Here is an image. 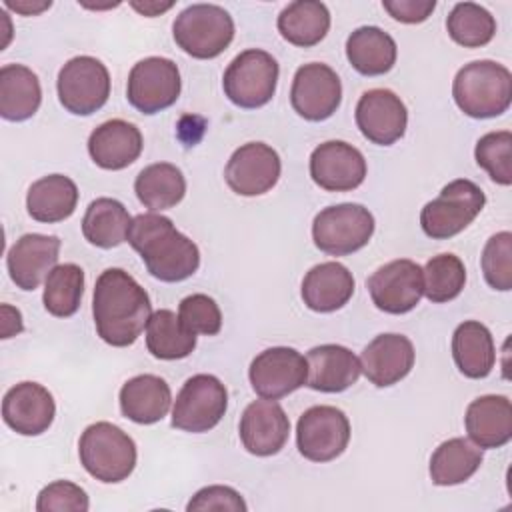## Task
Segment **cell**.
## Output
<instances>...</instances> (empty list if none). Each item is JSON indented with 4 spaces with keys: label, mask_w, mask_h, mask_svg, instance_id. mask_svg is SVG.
I'll return each instance as SVG.
<instances>
[{
    "label": "cell",
    "mask_w": 512,
    "mask_h": 512,
    "mask_svg": "<svg viewBox=\"0 0 512 512\" xmlns=\"http://www.w3.org/2000/svg\"><path fill=\"white\" fill-rule=\"evenodd\" d=\"M146 346L154 358L180 360L196 348V334L182 324L176 312L160 308L146 324Z\"/></svg>",
    "instance_id": "36"
},
{
    "label": "cell",
    "mask_w": 512,
    "mask_h": 512,
    "mask_svg": "<svg viewBox=\"0 0 512 512\" xmlns=\"http://www.w3.org/2000/svg\"><path fill=\"white\" fill-rule=\"evenodd\" d=\"M8 8H12V10H16L18 14H24V16H34V14H40L42 10H46V8H50L52 6V2L48 0V2H12V0H6L4 2Z\"/></svg>",
    "instance_id": "47"
},
{
    "label": "cell",
    "mask_w": 512,
    "mask_h": 512,
    "mask_svg": "<svg viewBox=\"0 0 512 512\" xmlns=\"http://www.w3.org/2000/svg\"><path fill=\"white\" fill-rule=\"evenodd\" d=\"M476 164L502 186L512 184V132L498 130L484 134L474 148Z\"/></svg>",
    "instance_id": "40"
},
{
    "label": "cell",
    "mask_w": 512,
    "mask_h": 512,
    "mask_svg": "<svg viewBox=\"0 0 512 512\" xmlns=\"http://www.w3.org/2000/svg\"><path fill=\"white\" fill-rule=\"evenodd\" d=\"M92 316L98 336L116 348L136 342L152 316L146 290L122 268L104 270L94 284Z\"/></svg>",
    "instance_id": "1"
},
{
    "label": "cell",
    "mask_w": 512,
    "mask_h": 512,
    "mask_svg": "<svg viewBox=\"0 0 512 512\" xmlns=\"http://www.w3.org/2000/svg\"><path fill=\"white\" fill-rule=\"evenodd\" d=\"M60 238L48 234L20 236L6 256L12 282L22 290H36L58 266Z\"/></svg>",
    "instance_id": "21"
},
{
    "label": "cell",
    "mask_w": 512,
    "mask_h": 512,
    "mask_svg": "<svg viewBox=\"0 0 512 512\" xmlns=\"http://www.w3.org/2000/svg\"><path fill=\"white\" fill-rule=\"evenodd\" d=\"M374 234V216L362 204H336L320 210L312 222L316 248L330 256H346L364 248Z\"/></svg>",
    "instance_id": "8"
},
{
    "label": "cell",
    "mask_w": 512,
    "mask_h": 512,
    "mask_svg": "<svg viewBox=\"0 0 512 512\" xmlns=\"http://www.w3.org/2000/svg\"><path fill=\"white\" fill-rule=\"evenodd\" d=\"M486 196L478 184L466 178L448 182L438 198L420 212V226L426 236L446 240L460 234L482 212Z\"/></svg>",
    "instance_id": "6"
},
{
    "label": "cell",
    "mask_w": 512,
    "mask_h": 512,
    "mask_svg": "<svg viewBox=\"0 0 512 512\" xmlns=\"http://www.w3.org/2000/svg\"><path fill=\"white\" fill-rule=\"evenodd\" d=\"M414 346L402 334H380L360 354L364 376L378 388L392 386L406 378L414 366Z\"/></svg>",
    "instance_id": "22"
},
{
    "label": "cell",
    "mask_w": 512,
    "mask_h": 512,
    "mask_svg": "<svg viewBox=\"0 0 512 512\" xmlns=\"http://www.w3.org/2000/svg\"><path fill=\"white\" fill-rule=\"evenodd\" d=\"M172 34L178 48L186 54L198 60H210L230 46L234 20L218 4H192L176 16Z\"/></svg>",
    "instance_id": "5"
},
{
    "label": "cell",
    "mask_w": 512,
    "mask_h": 512,
    "mask_svg": "<svg viewBox=\"0 0 512 512\" xmlns=\"http://www.w3.org/2000/svg\"><path fill=\"white\" fill-rule=\"evenodd\" d=\"M282 162L278 152L264 142H248L230 156L224 178L240 196H260L272 190L280 178Z\"/></svg>",
    "instance_id": "16"
},
{
    "label": "cell",
    "mask_w": 512,
    "mask_h": 512,
    "mask_svg": "<svg viewBox=\"0 0 512 512\" xmlns=\"http://www.w3.org/2000/svg\"><path fill=\"white\" fill-rule=\"evenodd\" d=\"M356 124L366 140L390 146L406 132L408 110L400 96L386 88H374L360 96L356 104Z\"/></svg>",
    "instance_id": "18"
},
{
    "label": "cell",
    "mask_w": 512,
    "mask_h": 512,
    "mask_svg": "<svg viewBox=\"0 0 512 512\" xmlns=\"http://www.w3.org/2000/svg\"><path fill=\"white\" fill-rule=\"evenodd\" d=\"M310 176L328 192H350L366 178V160L362 152L342 140H328L310 154Z\"/></svg>",
    "instance_id": "17"
},
{
    "label": "cell",
    "mask_w": 512,
    "mask_h": 512,
    "mask_svg": "<svg viewBox=\"0 0 512 512\" xmlns=\"http://www.w3.org/2000/svg\"><path fill=\"white\" fill-rule=\"evenodd\" d=\"M132 218L122 202L114 198H96L88 204L82 218L84 238L98 248H114L128 238Z\"/></svg>",
    "instance_id": "34"
},
{
    "label": "cell",
    "mask_w": 512,
    "mask_h": 512,
    "mask_svg": "<svg viewBox=\"0 0 512 512\" xmlns=\"http://www.w3.org/2000/svg\"><path fill=\"white\" fill-rule=\"evenodd\" d=\"M144 140L140 130L126 120L114 118L102 122L88 138V152L96 166L104 170H122L138 160Z\"/></svg>",
    "instance_id": "24"
},
{
    "label": "cell",
    "mask_w": 512,
    "mask_h": 512,
    "mask_svg": "<svg viewBox=\"0 0 512 512\" xmlns=\"http://www.w3.org/2000/svg\"><path fill=\"white\" fill-rule=\"evenodd\" d=\"M450 38L464 48L486 46L496 34L494 16L480 4L458 2L446 20Z\"/></svg>",
    "instance_id": "38"
},
{
    "label": "cell",
    "mask_w": 512,
    "mask_h": 512,
    "mask_svg": "<svg viewBox=\"0 0 512 512\" xmlns=\"http://www.w3.org/2000/svg\"><path fill=\"white\" fill-rule=\"evenodd\" d=\"M366 288L378 310L406 314L418 306L424 294V274L416 262L398 258L380 266L366 280Z\"/></svg>",
    "instance_id": "13"
},
{
    "label": "cell",
    "mask_w": 512,
    "mask_h": 512,
    "mask_svg": "<svg viewBox=\"0 0 512 512\" xmlns=\"http://www.w3.org/2000/svg\"><path fill=\"white\" fill-rule=\"evenodd\" d=\"M482 464V448L468 438H450L442 442L430 458V478L436 486H454L466 482Z\"/></svg>",
    "instance_id": "35"
},
{
    "label": "cell",
    "mask_w": 512,
    "mask_h": 512,
    "mask_svg": "<svg viewBox=\"0 0 512 512\" xmlns=\"http://www.w3.org/2000/svg\"><path fill=\"white\" fill-rule=\"evenodd\" d=\"M350 442L348 416L336 406H312L296 424L298 452L310 462H330L338 458Z\"/></svg>",
    "instance_id": "11"
},
{
    "label": "cell",
    "mask_w": 512,
    "mask_h": 512,
    "mask_svg": "<svg viewBox=\"0 0 512 512\" xmlns=\"http://www.w3.org/2000/svg\"><path fill=\"white\" fill-rule=\"evenodd\" d=\"M22 314L8 306V304H2V338H10L18 332H22Z\"/></svg>",
    "instance_id": "46"
},
{
    "label": "cell",
    "mask_w": 512,
    "mask_h": 512,
    "mask_svg": "<svg viewBox=\"0 0 512 512\" xmlns=\"http://www.w3.org/2000/svg\"><path fill=\"white\" fill-rule=\"evenodd\" d=\"M226 408V386L212 374H196L184 382L174 400L172 426L184 432L202 434L222 420Z\"/></svg>",
    "instance_id": "9"
},
{
    "label": "cell",
    "mask_w": 512,
    "mask_h": 512,
    "mask_svg": "<svg viewBox=\"0 0 512 512\" xmlns=\"http://www.w3.org/2000/svg\"><path fill=\"white\" fill-rule=\"evenodd\" d=\"M468 438L478 448H502L512 438V404L508 396L486 394L472 400L464 416Z\"/></svg>",
    "instance_id": "25"
},
{
    "label": "cell",
    "mask_w": 512,
    "mask_h": 512,
    "mask_svg": "<svg viewBox=\"0 0 512 512\" xmlns=\"http://www.w3.org/2000/svg\"><path fill=\"white\" fill-rule=\"evenodd\" d=\"M424 274V296L434 302L454 300L466 284V268L462 260L454 254L432 256L422 268Z\"/></svg>",
    "instance_id": "39"
},
{
    "label": "cell",
    "mask_w": 512,
    "mask_h": 512,
    "mask_svg": "<svg viewBox=\"0 0 512 512\" xmlns=\"http://www.w3.org/2000/svg\"><path fill=\"white\" fill-rule=\"evenodd\" d=\"M330 30V12L316 0L290 2L278 16V32L294 46H316Z\"/></svg>",
    "instance_id": "33"
},
{
    "label": "cell",
    "mask_w": 512,
    "mask_h": 512,
    "mask_svg": "<svg viewBox=\"0 0 512 512\" xmlns=\"http://www.w3.org/2000/svg\"><path fill=\"white\" fill-rule=\"evenodd\" d=\"M126 240L140 254L146 270L162 282H182L200 266L198 246L176 230L168 216L156 212L134 216Z\"/></svg>",
    "instance_id": "2"
},
{
    "label": "cell",
    "mask_w": 512,
    "mask_h": 512,
    "mask_svg": "<svg viewBox=\"0 0 512 512\" xmlns=\"http://www.w3.org/2000/svg\"><path fill=\"white\" fill-rule=\"evenodd\" d=\"M42 102L38 76L24 64L0 68V116L10 122L32 118Z\"/></svg>",
    "instance_id": "29"
},
{
    "label": "cell",
    "mask_w": 512,
    "mask_h": 512,
    "mask_svg": "<svg viewBox=\"0 0 512 512\" xmlns=\"http://www.w3.org/2000/svg\"><path fill=\"white\" fill-rule=\"evenodd\" d=\"M278 72L276 58L266 50H244L224 72V94L240 108H260L272 100L278 84Z\"/></svg>",
    "instance_id": "7"
},
{
    "label": "cell",
    "mask_w": 512,
    "mask_h": 512,
    "mask_svg": "<svg viewBox=\"0 0 512 512\" xmlns=\"http://www.w3.org/2000/svg\"><path fill=\"white\" fill-rule=\"evenodd\" d=\"M396 42L378 26H360L346 40V58L364 76H380L396 64Z\"/></svg>",
    "instance_id": "31"
},
{
    "label": "cell",
    "mask_w": 512,
    "mask_h": 512,
    "mask_svg": "<svg viewBox=\"0 0 512 512\" xmlns=\"http://www.w3.org/2000/svg\"><path fill=\"white\" fill-rule=\"evenodd\" d=\"M308 380L306 386L318 392H344L360 378V360L356 354L340 344L314 346L306 354Z\"/></svg>",
    "instance_id": "23"
},
{
    "label": "cell",
    "mask_w": 512,
    "mask_h": 512,
    "mask_svg": "<svg viewBox=\"0 0 512 512\" xmlns=\"http://www.w3.org/2000/svg\"><path fill=\"white\" fill-rule=\"evenodd\" d=\"M132 8H136L140 14L144 16H156L168 8H172V2H166V4H158V2H144V4H138V2H132Z\"/></svg>",
    "instance_id": "48"
},
{
    "label": "cell",
    "mask_w": 512,
    "mask_h": 512,
    "mask_svg": "<svg viewBox=\"0 0 512 512\" xmlns=\"http://www.w3.org/2000/svg\"><path fill=\"white\" fill-rule=\"evenodd\" d=\"M56 416V404L48 388L38 382H20L12 386L2 400V418L8 428L22 436H38L50 428Z\"/></svg>",
    "instance_id": "19"
},
{
    "label": "cell",
    "mask_w": 512,
    "mask_h": 512,
    "mask_svg": "<svg viewBox=\"0 0 512 512\" xmlns=\"http://www.w3.org/2000/svg\"><path fill=\"white\" fill-rule=\"evenodd\" d=\"M354 294V276L340 262L312 266L302 280V300L314 312L340 310Z\"/></svg>",
    "instance_id": "26"
},
{
    "label": "cell",
    "mask_w": 512,
    "mask_h": 512,
    "mask_svg": "<svg viewBox=\"0 0 512 512\" xmlns=\"http://www.w3.org/2000/svg\"><path fill=\"white\" fill-rule=\"evenodd\" d=\"M180 70L170 58L148 56L136 62L128 74L126 98L142 114L170 108L180 96Z\"/></svg>",
    "instance_id": "12"
},
{
    "label": "cell",
    "mask_w": 512,
    "mask_h": 512,
    "mask_svg": "<svg viewBox=\"0 0 512 512\" xmlns=\"http://www.w3.org/2000/svg\"><path fill=\"white\" fill-rule=\"evenodd\" d=\"M342 100V84L338 74L320 62L304 64L296 70L290 102L292 108L310 122H320L330 118Z\"/></svg>",
    "instance_id": "15"
},
{
    "label": "cell",
    "mask_w": 512,
    "mask_h": 512,
    "mask_svg": "<svg viewBox=\"0 0 512 512\" xmlns=\"http://www.w3.org/2000/svg\"><path fill=\"white\" fill-rule=\"evenodd\" d=\"M134 192L144 208L160 212L182 202L186 194V178L178 166L170 162H156L136 176Z\"/></svg>",
    "instance_id": "32"
},
{
    "label": "cell",
    "mask_w": 512,
    "mask_h": 512,
    "mask_svg": "<svg viewBox=\"0 0 512 512\" xmlns=\"http://www.w3.org/2000/svg\"><path fill=\"white\" fill-rule=\"evenodd\" d=\"M90 508L88 494L84 488L70 480H54L44 486L36 500L38 512H86Z\"/></svg>",
    "instance_id": "43"
},
{
    "label": "cell",
    "mask_w": 512,
    "mask_h": 512,
    "mask_svg": "<svg viewBox=\"0 0 512 512\" xmlns=\"http://www.w3.org/2000/svg\"><path fill=\"white\" fill-rule=\"evenodd\" d=\"M60 104L76 116H90L100 110L110 96L108 68L94 56L70 58L58 72Z\"/></svg>",
    "instance_id": "10"
},
{
    "label": "cell",
    "mask_w": 512,
    "mask_h": 512,
    "mask_svg": "<svg viewBox=\"0 0 512 512\" xmlns=\"http://www.w3.org/2000/svg\"><path fill=\"white\" fill-rule=\"evenodd\" d=\"M452 356L466 378H486L496 364V348L490 330L478 320L458 324L452 334Z\"/></svg>",
    "instance_id": "28"
},
{
    "label": "cell",
    "mask_w": 512,
    "mask_h": 512,
    "mask_svg": "<svg viewBox=\"0 0 512 512\" xmlns=\"http://www.w3.org/2000/svg\"><path fill=\"white\" fill-rule=\"evenodd\" d=\"M456 106L470 118H494L512 102V74L494 60H476L462 66L452 84Z\"/></svg>",
    "instance_id": "3"
},
{
    "label": "cell",
    "mask_w": 512,
    "mask_h": 512,
    "mask_svg": "<svg viewBox=\"0 0 512 512\" xmlns=\"http://www.w3.org/2000/svg\"><path fill=\"white\" fill-rule=\"evenodd\" d=\"M84 294V270L78 264H58L44 282V308L56 318H70L78 312Z\"/></svg>",
    "instance_id": "37"
},
{
    "label": "cell",
    "mask_w": 512,
    "mask_h": 512,
    "mask_svg": "<svg viewBox=\"0 0 512 512\" xmlns=\"http://www.w3.org/2000/svg\"><path fill=\"white\" fill-rule=\"evenodd\" d=\"M384 10L398 22L418 24L424 22L436 8L434 0H384Z\"/></svg>",
    "instance_id": "45"
},
{
    "label": "cell",
    "mask_w": 512,
    "mask_h": 512,
    "mask_svg": "<svg viewBox=\"0 0 512 512\" xmlns=\"http://www.w3.org/2000/svg\"><path fill=\"white\" fill-rule=\"evenodd\" d=\"M290 420L276 400H254L240 418V440L254 456H274L288 442Z\"/></svg>",
    "instance_id": "20"
},
{
    "label": "cell",
    "mask_w": 512,
    "mask_h": 512,
    "mask_svg": "<svg viewBox=\"0 0 512 512\" xmlns=\"http://www.w3.org/2000/svg\"><path fill=\"white\" fill-rule=\"evenodd\" d=\"M482 272L494 290L512 288V234L508 230L488 238L482 250Z\"/></svg>",
    "instance_id": "41"
},
{
    "label": "cell",
    "mask_w": 512,
    "mask_h": 512,
    "mask_svg": "<svg viewBox=\"0 0 512 512\" xmlns=\"http://www.w3.org/2000/svg\"><path fill=\"white\" fill-rule=\"evenodd\" d=\"M248 378L260 398L278 400L306 384L308 364L298 350L274 346L252 360Z\"/></svg>",
    "instance_id": "14"
},
{
    "label": "cell",
    "mask_w": 512,
    "mask_h": 512,
    "mask_svg": "<svg viewBox=\"0 0 512 512\" xmlns=\"http://www.w3.org/2000/svg\"><path fill=\"white\" fill-rule=\"evenodd\" d=\"M246 502L244 498L230 486H206L198 490L192 500L188 502L186 510L196 512V510H228V512H246Z\"/></svg>",
    "instance_id": "44"
},
{
    "label": "cell",
    "mask_w": 512,
    "mask_h": 512,
    "mask_svg": "<svg viewBox=\"0 0 512 512\" xmlns=\"http://www.w3.org/2000/svg\"><path fill=\"white\" fill-rule=\"evenodd\" d=\"M78 456L92 478L116 484L132 474L138 452L122 428L112 422H94L80 436Z\"/></svg>",
    "instance_id": "4"
},
{
    "label": "cell",
    "mask_w": 512,
    "mask_h": 512,
    "mask_svg": "<svg viewBox=\"0 0 512 512\" xmlns=\"http://www.w3.org/2000/svg\"><path fill=\"white\" fill-rule=\"evenodd\" d=\"M178 318L194 334L214 336L222 328V312L214 298L206 294H190L180 300Z\"/></svg>",
    "instance_id": "42"
},
{
    "label": "cell",
    "mask_w": 512,
    "mask_h": 512,
    "mask_svg": "<svg viewBox=\"0 0 512 512\" xmlns=\"http://www.w3.org/2000/svg\"><path fill=\"white\" fill-rule=\"evenodd\" d=\"M172 404V392L164 378L140 374L124 382L120 388V410L136 424L160 422Z\"/></svg>",
    "instance_id": "27"
},
{
    "label": "cell",
    "mask_w": 512,
    "mask_h": 512,
    "mask_svg": "<svg viewBox=\"0 0 512 512\" xmlns=\"http://www.w3.org/2000/svg\"><path fill=\"white\" fill-rule=\"evenodd\" d=\"M78 204V188L64 174H48L28 188L26 208L36 222L54 224L70 218Z\"/></svg>",
    "instance_id": "30"
}]
</instances>
